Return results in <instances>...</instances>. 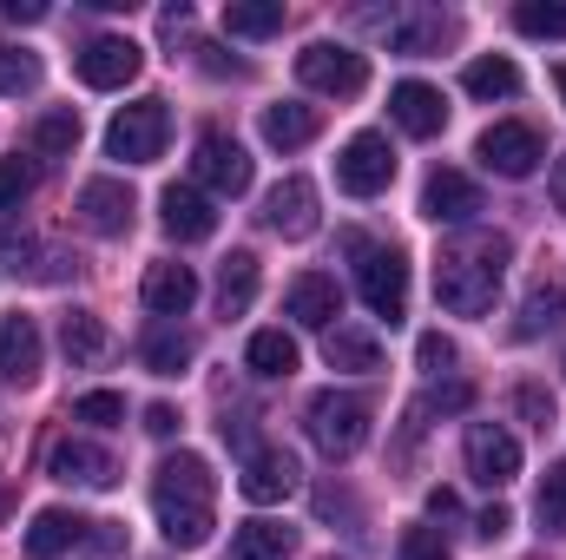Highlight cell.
I'll list each match as a JSON object with an SVG mask.
<instances>
[{
	"instance_id": "cell-1",
	"label": "cell",
	"mask_w": 566,
	"mask_h": 560,
	"mask_svg": "<svg viewBox=\"0 0 566 560\" xmlns=\"http://www.w3.org/2000/svg\"><path fill=\"white\" fill-rule=\"evenodd\" d=\"M151 515H158V528H165L171 548H205L211 541L218 508H211V468H205V455L178 448V455L158 462V475H151Z\"/></svg>"
},
{
	"instance_id": "cell-2",
	"label": "cell",
	"mask_w": 566,
	"mask_h": 560,
	"mask_svg": "<svg viewBox=\"0 0 566 560\" xmlns=\"http://www.w3.org/2000/svg\"><path fill=\"white\" fill-rule=\"evenodd\" d=\"M507 258H514V245L501 231H481V238L448 245L441 265H434V303L448 317H488L494 297H501V278H507Z\"/></svg>"
},
{
	"instance_id": "cell-3",
	"label": "cell",
	"mask_w": 566,
	"mask_h": 560,
	"mask_svg": "<svg viewBox=\"0 0 566 560\" xmlns=\"http://www.w3.org/2000/svg\"><path fill=\"white\" fill-rule=\"evenodd\" d=\"M349 251L363 258V265H356L363 303H369L382 323H402V317H409V258L389 251V245H363V238H349Z\"/></svg>"
},
{
	"instance_id": "cell-4",
	"label": "cell",
	"mask_w": 566,
	"mask_h": 560,
	"mask_svg": "<svg viewBox=\"0 0 566 560\" xmlns=\"http://www.w3.org/2000/svg\"><path fill=\"white\" fill-rule=\"evenodd\" d=\"M310 442L329 455V462H343V455H356L363 442H369V403L363 396H349V390H323V396H310Z\"/></svg>"
},
{
	"instance_id": "cell-5",
	"label": "cell",
	"mask_w": 566,
	"mask_h": 560,
	"mask_svg": "<svg viewBox=\"0 0 566 560\" xmlns=\"http://www.w3.org/2000/svg\"><path fill=\"white\" fill-rule=\"evenodd\" d=\"M165 139H171L165 100H133V106H119L113 126H106V152H113L119 165H151V158H165Z\"/></svg>"
},
{
	"instance_id": "cell-6",
	"label": "cell",
	"mask_w": 566,
	"mask_h": 560,
	"mask_svg": "<svg viewBox=\"0 0 566 560\" xmlns=\"http://www.w3.org/2000/svg\"><path fill=\"white\" fill-rule=\"evenodd\" d=\"M296 80L310 93H329V100H356L369 86V60L356 46H336V40H310L296 53Z\"/></svg>"
},
{
	"instance_id": "cell-7",
	"label": "cell",
	"mask_w": 566,
	"mask_h": 560,
	"mask_svg": "<svg viewBox=\"0 0 566 560\" xmlns=\"http://www.w3.org/2000/svg\"><path fill=\"white\" fill-rule=\"evenodd\" d=\"M191 172H198V185H211L218 198H244L251 191V178H258V165H251V152L231 139V133H198V152H191Z\"/></svg>"
},
{
	"instance_id": "cell-8",
	"label": "cell",
	"mask_w": 566,
	"mask_h": 560,
	"mask_svg": "<svg viewBox=\"0 0 566 560\" xmlns=\"http://www.w3.org/2000/svg\"><path fill=\"white\" fill-rule=\"evenodd\" d=\"M336 185L349 191V198H376V191H389L396 185V152L382 133H356V139L336 152Z\"/></svg>"
},
{
	"instance_id": "cell-9",
	"label": "cell",
	"mask_w": 566,
	"mask_h": 560,
	"mask_svg": "<svg viewBox=\"0 0 566 560\" xmlns=\"http://www.w3.org/2000/svg\"><path fill=\"white\" fill-rule=\"evenodd\" d=\"M80 80L93 86V93H113V86H133L145 66V46L139 40H126V33H99V40H86L80 46Z\"/></svg>"
},
{
	"instance_id": "cell-10",
	"label": "cell",
	"mask_w": 566,
	"mask_h": 560,
	"mask_svg": "<svg viewBox=\"0 0 566 560\" xmlns=\"http://www.w3.org/2000/svg\"><path fill=\"white\" fill-rule=\"evenodd\" d=\"M474 152H481V165L501 172V178H534L541 158H547V145H541V133H534L527 120H501V126H488Z\"/></svg>"
},
{
	"instance_id": "cell-11",
	"label": "cell",
	"mask_w": 566,
	"mask_h": 560,
	"mask_svg": "<svg viewBox=\"0 0 566 560\" xmlns=\"http://www.w3.org/2000/svg\"><path fill=\"white\" fill-rule=\"evenodd\" d=\"M303 488V468H296V455L290 448H251L244 455V475H238V495L251 501V508H277Z\"/></svg>"
},
{
	"instance_id": "cell-12",
	"label": "cell",
	"mask_w": 566,
	"mask_h": 560,
	"mask_svg": "<svg viewBox=\"0 0 566 560\" xmlns=\"http://www.w3.org/2000/svg\"><path fill=\"white\" fill-rule=\"evenodd\" d=\"M46 475L66 481V488H113V481H119V462H113L99 442H86V435H60V442L46 448Z\"/></svg>"
},
{
	"instance_id": "cell-13",
	"label": "cell",
	"mask_w": 566,
	"mask_h": 560,
	"mask_svg": "<svg viewBox=\"0 0 566 560\" xmlns=\"http://www.w3.org/2000/svg\"><path fill=\"white\" fill-rule=\"evenodd\" d=\"M488 205H481V185L468 178V172H454V165H441V172H428L422 185V218L428 225H474Z\"/></svg>"
},
{
	"instance_id": "cell-14",
	"label": "cell",
	"mask_w": 566,
	"mask_h": 560,
	"mask_svg": "<svg viewBox=\"0 0 566 560\" xmlns=\"http://www.w3.org/2000/svg\"><path fill=\"white\" fill-rule=\"evenodd\" d=\"M468 475L481 488H507L521 475V442L501 428V422H474L468 428Z\"/></svg>"
},
{
	"instance_id": "cell-15",
	"label": "cell",
	"mask_w": 566,
	"mask_h": 560,
	"mask_svg": "<svg viewBox=\"0 0 566 560\" xmlns=\"http://www.w3.org/2000/svg\"><path fill=\"white\" fill-rule=\"evenodd\" d=\"M133 191L119 185V178H86L80 185V225L93 231V238H126L133 231Z\"/></svg>"
},
{
	"instance_id": "cell-16",
	"label": "cell",
	"mask_w": 566,
	"mask_h": 560,
	"mask_svg": "<svg viewBox=\"0 0 566 560\" xmlns=\"http://www.w3.org/2000/svg\"><path fill=\"white\" fill-rule=\"evenodd\" d=\"M158 218H165V231H171L178 245H205V238L218 231V205H211L198 185H165V191H158Z\"/></svg>"
},
{
	"instance_id": "cell-17",
	"label": "cell",
	"mask_w": 566,
	"mask_h": 560,
	"mask_svg": "<svg viewBox=\"0 0 566 560\" xmlns=\"http://www.w3.org/2000/svg\"><path fill=\"white\" fill-rule=\"evenodd\" d=\"M283 310H290V323H303V330H336L343 290H336V278H323V271H303V278L283 290Z\"/></svg>"
},
{
	"instance_id": "cell-18",
	"label": "cell",
	"mask_w": 566,
	"mask_h": 560,
	"mask_svg": "<svg viewBox=\"0 0 566 560\" xmlns=\"http://www.w3.org/2000/svg\"><path fill=\"white\" fill-rule=\"evenodd\" d=\"M0 383H13V390H27V383H40V330H33V317H0Z\"/></svg>"
},
{
	"instance_id": "cell-19",
	"label": "cell",
	"mask_w": 566,
	"mask_h": 560,
	"mask_svg": "<svg viewBox=\"0 0 566 560\" xmlns=\"http://www.w3.org/2000/svg\"><path fill=\"white\" fill-rule=\"evenodd\" d=\"M389 113H396V126H402L409 139H434V133L448 126V100H441L428 80H402V86L389 93Z\"/></svg>"
},
{
	"instance_id": "cell-20",
	"label": "cell",
	"mask_w": 566,
	"mask_h": 560,
	"mask_svg": "<svg viewBox=\"0 0 566 560\" xmlns=\"http://www.w3.org/2000/svg\"><path fill=\"white\" fill-rule=\"evenodd\" d=\"M264 225L277 238H310L316 231V185L310 178H283L277 191L264 198Z\"/></svg>"
},
{
	"instance_id": "cell-21",
	"label": "cell",
	"mask_w": 566,
	"mask_h": 560,
	"mask_svg": "<svg viewBox=\"0 0 566 560\" xmlns=\"http://www.w3.org/2000/svg\"><path fill=\"white\" fill-rule=\"evenodd\" d=\"M198 303V271L191 265H151L145 271V310L151 317H185Z\"/></svg>"
},
{
	"instance_id": "cell-22",
	"label": "cell",
	"mask_w": 566,
	"mask_h": 560,
	"mask_svg": "<svg viewBox=\"0 0 566 560\" xmlns=\"http://www.w3.org/2000/svg\"><path fill=\"white\" fill-rule=\"evenodd\" d=\"M86 528H93V521H80V515H66V508H40V515H33V528H27V554H33V560L73 554V548L86 541Z\"/></svg>"
},
{
	"instance_id": "cell-23",
	"label": "cell",
	"mask_w": 566,
	"mask_h": 560,
	"mask_svg": "<svg viewBox=\"0 0 566 560\" xmlns=\"http://www.w3.org/2000/svg\"><path fill=\"white\" fill-rule=\"evenodd\" d=\"M323 356H329V370H349V376H369V370H382V343H376L369 330H349V323L323 330Z\"/></svg>"
},
{
	"instance_id": "cell-24",
	"label": "cell",
	"mask_w": 566,
	"mask_h": 560,
	"mask_svg": "<svg viewBox=\"0 0 566 560\" xmlns=\"http://www.w3.org/2000/svg\"><path fill=\"white\" fill-rule=\"evenodd\" d=\"M296 554V528L283 521H244L231 535V560H290Z\"/></svg>"
},
{
	"instance_id": "cell-25",
	"label": "cell",
	"mask_w": 566,
	"mask_h": 560,
	"mask_svg": "<svg viewBox=\"0 0 566 560\" xmlns=\"http://www.w3.org/2000/svg\"><path fill=\"white\" fill-rule=\"evenodd\" d=\"M60 350H66V356L80 363V370H93V363H99V356L113 350V336H106V323H99L93 310H73V317L60 323Z\"/></svg>"
},
{
	"instance_id": "cell-26",
	"label": "cell",
	"mask_w": 566,
	"mask_h": 560,
	"mask_svg": "<svg viewBox=\"0 0 566 560\" xmlns=\"http://www.w3.org/2000/svg\"><path fill=\"white\" fill-rule=\"evenodd\" d=\"M448 13H396L389 20V53H441Z\"/></svg>"
},
{
	"instance_id": "cell-27",
	"label": "cell",
	"mask_w": 566,
	"mask_h": 560,
	"mask_svg": "<svg viewBox=\"0 0 566 560\" xmlns=\"http://www.w3.org/2000/svg\"><path fill=\"white\" fill-rule=\"evenodd\" d=\"M251 297H258V258H251V251H231V258L218 265V310H224V317H244Z\"/></svg>"
},
{
	"instance_id": "cell-28",
	"label": "cell",
	"mask_w": 566,
	"mask_h": 560,
	"mask_svg": "<svg viewBox=\"0 0 566 560\" xmlns=\"http://www.w3.org/2000/svg\"><path fill=\"white\" fill-rule=\"evenodd\" d=\"M554 323H566V283H541V290L521 303V317H514V343H534V336H547Z\"/></svg>"
},
{
	"instance_id": "cell-29",
	"label": "cell",
	"mask_w": 566,
	"mask_h": 560,
	"mask_svg": "<svg viewBox=\"0 0 566 560\" xmlns=\"http://www.w3.org/2000/svg\"><path fill=\"white\" fill-rule=\"evenodd\" d=\"M461 86H468L474 100H514V93H521V66L501 60V53H488V60H468Z\"/></svg>"
},
{
	"instance_id": "cell-30",
	"label": "cell",
	"mask_w": 566,
	"mask_h": 560,
	"mask_svg": "<svg viewBox=\"0 0 566 560\" xmlns=\"http://www.w3.org/2000/svg\"><path fill=\"white\" fill-rule=\"evenodd\" d=\"M264 139L277 145V152H296V145L316 139V106H296V100H283V106H264Z\"/></svg>"
},
{
	"instance_id": "cell-31",
	"label": "cell",
	"mask_w": 566,
	"mask_h": 560,
	"mask_svg": "<svg viewBox=\"0 0 566 560\" xmlns=\"http://www.w3.org/2000/svg\"><path fill=\"white\" fill-rule=\"evenodd\" d=\"M224 33H238V40H271V33H283V0H231L224 7Z\"/></svg>"
},
{
	"instance_id": "cell-32",
	"label": "cell",
	"mask_w": 566,
	"mask_h": 560,
	"mask_svg": "<svg viewBox=\"0 0 566 560\" xmlns=\"http://www.w3.org/2000/svg\"><path fill=\"white\" fill-rule=\"evenodd\" d=\"M185 363H191V336L171 330V323H158V330L145 336V370H151V376H185Z\"/></svg>"
},
{
	"instance_id": "cell-33",
	"label": "cell",
	"mask_w": 566,
	"mask_h": 560,
	"mask_svg": "<svg viewBox=\"0 0 566 560\" xmlns=\"http://www.w3.org/2000/svg\"><path fill=\"white\" fill-rule=\"evenodd\" d=\"M244 363H251L258 376H290V370H296V336H283V330H258V336L244 343Z\"/></svg>"
},
{
	"instance_id": "cell-34",
	"label": "cell",
	"mask_w": 566,
	"mask_h": 560,
	"mask_svg": "<svg viewBox=\"0 0 566 560\" xmlns=\"http://www.w3.org/2000/svg\"><path fill=\"white\" fill-rule=\"evenodd\" d=\"M73 145H80V113H73V106L40 113V126H33V152H40V158H66Z\"/></svg>"
},
{
	"instance_id": "cell-35",
	"label": "cell",
	"mask_w": 566,
	"mask_h": 560,
	"mask_svg": "<svg viewBox=\"0 0 566 560\" xmlns=\"http://www.w3.org/2000/svg\"><path fill=\"white\" fill-rule=\"evenodd\" d=\"M514 27L534 33V40H560L566 33V7L560 0H521V7H514Z\"/></svg>"
},
{
	"instance_id": "cell-36",
	"label": "cell",
	"mask_w": 566,
	"mask_h": 560,
	"mask_svg": "<svg viewBox=\"0 0 566 560\" xmlns=\"http://www.w3.org/2000/svg\"><path fill=\"white\" fill-rule=\"evenodd\" d=\"M40 86V60L27 53V46H0V93H33Z\"/></svg>"
},
{
	"instance_id": "cell-37",
	"label": "cell",
	"mask_w": 566,
	"mask_h": 560,
	"mask_svg": "<svg viewBox=\"0 0 566 560\" xmlns=\"http://www.w3.org/2000/svg\"><path fill=\"white\" fill-rule=\"evenodd\" d=\"M33 185H40L33 158H0V211H13L20 198H33Z\"/></svg>"
},
{
	"instance_id": "cell-38",
	"label": "cell",
	"mask_w": 566,
	"mask_h": 560,
	"mask_svg": "<svg viewBox=\"0 0 566 560\" xmlns=\"http://www.w3.org/2000/svg\"><path fill=\"white\" fill-rule=\"evenodd\" d=\"M73 422L119 428V422H126V396H119V390H93V396H80V403H73Z\"/></svg>"
},
{
	"instance_id": "cell-39",
	"label": "cell",
	"mask_w": 566,
	"mask_h": 560,
	"mask_svg": "<svg viewBox=\"0 0 566 560\" xmlns=\"http://www.w3.org/2000/svg\"><path fill=\"white\" fill-rule=\"evenodd\" d=\"M534 508H541V528H547V535H560V528H566V462L547 468V481H541V501H534Z\"/></svg>"
},
{
	"instance_id": "cell-40",
	"label": "cell",
	"mask_w": 566,
	"mask_h": 560,
	"mask_svg": "<svg viewBox=\"0 0 566 560\" xmlns=\"http://www.w3.org/2000/svg\"><path fill=\"white\" fill-rule=\"evenodd\" d=\"M468 403H474V390H468V383H448V390H428L422 403H416V409H409V428H422V416H434V409H468Z\"/></svg>"
},
{
	"instance_id": "cell-41",
	"label": "cell",
	"mask_w": 566,
	"mask_h": 560,
	"mask_svg": "<svg viewBox=\"0 0 566 560\" xmlns=\"http://www.w3.org/2000/svg\"><path fill=\"white\" fill-rule=\"evenodd\" d=\"M514 409H521V416L534 422V428H541V435H547V428H554V396H547V390H541V383H521V390H514Z\"/></svg>"
},
{
	"instance_id": "cell-42",
	"label": "cell",
	"mask_w": 566,
	"mask_h": 560,
	"mask_svg": "<svg viewBox=\"0 0 566 560\" xmlns=\"http://www.w3.org/2000/svg\"><path fill=\"white\" fill-rule=\"evenodd\" d=\"M396 554H402V560H454V554H448V541H441L434 528H409Z\"/></svg>"
},
{
	"instance_id": "cell-43",
	"label": "cell",
	"mask_w": 566,
	"mask_h": 560,
	"mask_svg": "<svg viewBox=\"0 0 566 560\" xmlns=\"http://www.w3.org/2000/svg\"><path fill=\"white\" fill-rule=\"evenodd\" d=\"M416 363H422V370H434V376H441V370H454V343H448L441 330H428L422 343H416Z\"/></svg>"
},
{
	"instance_id": "cell-44",
	"label": "cell",
	"mask_w": 566,
	"mask_h": 560,
	"mask_svg": "<svg viewBox=\"0 0 566 560\" xmlns=\"http://www.w3.org/2000/svg\"><path fill=\"white\" fill-rule=\"evenodd\" d=\"M198 66H205V73H218V80H224V73H231V80H244V73H251L244 60H231V53H224V46H211V40L198 46Z\"/></svg>"
},
{
	"instance_id": "cell-45",
	"label": "cell",
	"mask_w": 566,
	"mask_h": 560,
	"mask_svg": "<svg viewBox=\"0 0 566 560\" xmlns=\"http://www.w3.org/2000/svg\"><path fill=\"white\" fill-rule=\"evenodd\" d=\"M0 20H20V27H33V20H46V0H0Z\"/></svg>"
},
{
	"instance_id": "cell-46",
	"label": "cell",
	"mask_w": 566,
	"mask_h": 560,
	"mask_svg": "<svg viewBox=\"0 0 566 560\" xmlns=\"http://www.w3.org/2000/svg\"><path fill=\"white\" fill-rule=\"evenodd\" d=\"M507 528H514V515H507V508H501V501H494V508H488V515H481V521H474V535H481V541H501V535H507Z\"/></svg>"
},
{
	"instance_id": "cell-47",
	"label": "cell",
	"mask_w": 566,
	"mask_h": 560,
	"mask_svg": "<svg viewBox=\"0 0 566 560\" xmlns=\"http://www.w3.org/2000/svg\"><path fill=\"white\" fill-rule=\"evenodd\" d=\"M428 515H434V521H454V515H461L454 488H428Z\"/></svg>"
},
{
	"instance_id": "cell-48",
	"label": "cell",
	"mask_w": 566,
	"mask_h": 560,
	"mask_svg": "<svg viewBox=\"0 0 566 560\" xmlns=\"http://www.w3.org/2000/svg\"><path fill=\"white\" fill-rule=\"evenodd\" d=\"M145 428H151V435H171V428H178V409H171V403H151V409H145Z\"/></svg>"
},
{
	"instance_id": "cell-49",
	"label": "cell",
	"mask_w": 566,
	"mask_h": 560,
	"mask_svg": "<svg viewBox=\"0 0 566 560\" xmlns=\"http://www.w3.org/2000/svg\"><path fill=\"white\" fill-rule=\"evenodd\" d=\"M554 205H560V211H566V152H560V158H554Z\"/></svg>"
},
{
	"instance_id": "cell-50",
	"label": "cell",
	"mask_w": 566,
	"mask_h": 560,
	"mask_svg": "<svg viewBox=\"0 0 566 560\" xmlns=\"http://www.w3.org/2000/svg\"><path fill=\"white\" fill-rule=\"evenodd\" d=\"M554 86H560V100H566V66H554Z\"/></svg>"
}]
</instances>
